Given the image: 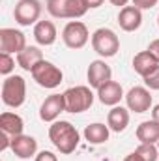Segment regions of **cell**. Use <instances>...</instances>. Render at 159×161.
I'll use <instances>...</instances> for the list:
<instances>
[{
	"label": "cell",
	"mask_w": 159,
	"mask_h": 161,
	"mask_svg": "<svg viewBox=\"0 0 159 161\" xmlns=\"http://www.w3.org/2000/svg\"><path fill=\"white\" fill-rule=\"evenodd\" d=\"M159 68V62L154 58V54L146 49V51H140V53H137L135 54V58H133V69L144 79L146 75H150L154 69H157Z\"/></svg>",
	"instance_id": "cell-16"
},
{
	"label": "cell",
	"mask_w": 159,
	"mask_h": 161,
	"mask_svg": "<svg viewBox=\"0 0 159 161\" xmlns=\"http://www.w3.org/2000/svg\"><path fill=\"white\" fill-rule=\"evenodd\" d=\"M152 120H156L159 124V105H156L154 111H152Z\"/></svg>",
	"instance_id": "cell-33"
},
{
	"label": "cell",
	"mask_w": 159,
	"mask_h": 161,
	"mask_svg": "<svg viewBox=\"0 0 159 161\" xmlns=\"http://www.w3.org/2000/svg\"><path fill=\"white\" fill-rule=\"evenodd\" d=\"M118 25L125 32H135L142 25V11L135 6H125L118 13Z\"/></svg>",
	"instance_id": "cell-14"
},
{
	"label": "cell",
	"mask_w": 159,
	"mask_h": 161,
	"mask_svg": "<svg viewBox=\"0 0 159 161\" xmlns=\"http://www.w3.org/2000/svg\"><path fill=\"white\" fill-rule=\"evenodd\" d=\"M6 148H11V139H9V135L6 131H2L0 133V150L4 152Z\"/></svg>",
	"instance_id": "cell-28"
},
{
	"label": "cell",
	"mask_w": 159,
	"mask_h": 161,
	"mask_svg": "<svg viewBox=\"0 0 159 161\" xmlns=\"http://www.w3.org/2000/svg\"><path fill=\"white\" fill-rule=\"evenodd\" d=\"M144 84H146L150 90H159V68L154 69L150 75L144 77Z\"/></svg>",
	"instance_id": "cell-25"
},
{
	"label": "cell",
	"mask_w": 159,
	"mask_h": 161,
	"mask_svg": "<svg viewBox=\"0 0 159 161\" xmlns=\"http://www.w3.org/2000/svg\"><path fill=\"white\" fill-rule=\"evenodd\" d=\"M47 11L56 19H79L88 8L82 0H47Z\"/></svg>",
	"instance_id": "cell-4"
},
{
	"label": "cell",
	"mask_w": 159,
	"mask_h": 161,
	"mask_svg": "<svg viewBox=\"0 0 159 161\" xmlns=\"http://www.w3.org/2000/svg\"><path fill=\"white\" fill-rule=\"evenodd\" d=\"M43 60V53H41L38 47H32V45H26L19 54H17V64L26 69V71H32L38 64Z\"/></svg>",
	"instance_id": "cell-18"
},
{
	"label": "cell",
	"mask_w": 159,
	"mask_h": 161,
	"mask_svg": "<svg viewBox=\"0 0 159 161\" xmlns=\"http://www.w3.org/2000/svg\"><path fill=\"white\" fill-rule=\"evenodd\" d=\"M82 2L86 4V8H88V9H94V8H99L105 0H82Z\"/></svg>",
	"instance_id": "cell-30"
},
{
	"label": "cell",
	"mask_w": 159,
	"mask_h": 161,
	"mask_svg": "<svg viewBox=\"0 0 159 161\" xmlns=\"http://www.w3.org/2000/svg\"><path fill=\"white\" fill-rule=\"evenodd\" d=\"M112 6H118V8H125V4L129 2V0H109Z\"/></svg>",
	"instance_id": "cell-31"
},
{
	"label": "cell",
	"mask_w": 159,
	"mask_h": 161,
	"mask_svg": "<svg viewBox=\"0 0 159 161\" xmlns=\"http://www.w3.org/2000/svg\"><path fill=\"white\" fill-rule=\"evenodd\" d=\"M15 68V60L11 58V54L8 53H0V73L2 75H9Z\"/></svg>",
	"instance_id": "cell-24"
},
{
	"label": "cell",
	"mask_w": 159,
	"mask_h": 161,
	"mask_svg": "<svg viewBox=\"0 0 159 161\" xmlns=\"http://www.w3.org/2000/svg\"><path fill=\"white\" fill-rule=\"evenodd\" d=\"M64 101H66V113H84L92 107L94 103V94L88 86H71L64 92Z\"/></svg>",
	"instance_id": "cell-2"
},
{
	"label": "cell",
	"mask_w": 159,
	"mask_h": 161,
	"mask_svg": "<svg viewBox=\"0 0 159 161\" xmlns=\"http://www.w3.org/2000/svg\"><path fill=\"white\" fill-rule=\"evenodd\" d=\"M123 161H142V159H140V158H139V156H137V154L133 152V154L125 156V158H123Z\"/></svg>",
	"instance_id": "cell-32"
},
{
	"label": "cell",
	"mask_w": 159,
	"mask_h": 161,
	"mask_svg": "<svg viewBox=\"0 0 159 161\" xmlns=\"http://www.w3.org/2000/svg\"><path fill=\"white\" fill-rule=\"evenodd\" d=\"M112 80V69L109 64H105V60H94L88 66V82L92 88H101L105 82Z\"/></svg>",
	"instance_id": "cell-12"
},
{
	"label": "cell",
	"mask_w": 159,
	"mask_h": 161,
	"mask_svg": "<svg viewBox=\"0 0 159 161\" xmlns=\"http://www.w3.org/2000/svg\"><path fill=\"white\" fill-rule=\"evenodd\" d=\"M11 150L19 159H28L38 152V141L30 135H17L11 137Z\"/></svg>",
	"instance_id": "cell-13"
},
{
	"label": "cell",
	"mask_w": 159,
	"mask_h": 161,
	"mask_svg": "<svg viewBox=\"0 0 159 161\" xmlns=\"http://www.w3.org/2000/svg\"><path fill=\"white\" fill-rule=\"evenodd\" d=\"M88 28L84 23L80 21H69L66 26H64V32H62V40L64 43L69 47V49H82L86 43H88Z\"/></svg>",
	"instance_id": "cell-8"
},
{
	"label": "cell",
	"mask_w": 159,
	"mask_h": 161,
	"mask_svg": "<svg viewBox=\"0 0 159 161\" xmlns=\"http://www.w3.org/2000/svg\"><path fill=\"white\" fill-rule=\"evenodd\" d=\"M41 15V2L40 0H19L15 9H13V17L21 26H30L34 25Z\"/></svg>",
	"instance_id": "cell-7"
},
{
	"label": "cell",
	"mask_w": 159,
	"mask_h": 161,
	"mask_svg": "<svg viewBox=\"0 0 159 161\" xmlns=\"http://www.w3.org/2000/svg\"><path fill=\"white\" fill-rule=\"evenodd\" d=\"M56 26L51 23V21H38L36 26H34V38L36 41L43 45V47H49L56 41Z\"/></svg>",
	"instance_id": "cell-17"
},
{
	"label": "cell",
	"mask_w": 159,
	"mask_h": 161,
	"mask_svg": "<svg viewBox=\"0 0 159 161\" xmlns=\"http://www.w3.org/2000/svg\"><path fill=\"white\" fill-rule=\"evenodd\" d=\"M157 4V0H133V6L139 9H152Z\"/></svg>",
	"instance_id": "cell-26"
},
{
	"label": "cell",
	"mask_w": 159,
	"mask_h": 161,
	"mask_svg": "<svg viewBox=\"0 0 159 161\" xmlns=\"http://www.w3.org/2000/svg\"><path fill=\"white\" fill-rule=\"evenodd\" d=\"M49 139L54 144V148L60 154H73L75 148L79 146V131L75 129L73 124L66 120L54 122L49 127Z\"/></svg>",
	"instance_id": "cell-1"
},
{
	"label": "cell",
	"mask_w": 159,
	"mask_h": 161,
	"mask_svg": "<svg viewBox=\"0 0 159 161\" xmlns=\"http://www.w3.org/2000/svg\"><path fill=\"white\" fill-rule=\"evenodd\" d=\"M0 129L6 131L9 137H17V135H23L25 122L15 113H2L0 114Z\"/></svg>",
	"instance_id": "cell-20"
},
{
	"label": "cell",
	"mask_w": 159,
	"mask_h": 161,
	"mask_svg": "<svg viewBox=\"0 0 159 161\" xmlns=\"http://www.w3.org/2000/svg\"><path fill=\"white\" fill-rule=\"evenodd\" d=\"M34 161H58V158H56L52 152L43 150V152H40V154L36 156V159H34Z\"/></svg>",
	"instance_id": "cell-27"
},
{
	"label": "cell",
	"mask_w": 159,
	"mask_h": 161,
	"mask_svg": "<svg viewBox=\"0 0 159 161\" xmlns=\"http://www.w3.org/2000/svg\"><path fill=\"white\" fill-rule=\"evenodd\" d=\"M135 135L140 141V144H156V142H159V124L156 120L142 122L137 127Z\"/></svg>",
	"instance_id": "cell-19"
},
{
	"label": "cell",
	"mask_w": 159,
	"mask_h": 161,
	"mask_svg": "<svg viewBox=\"0 0 159 161\" xmlns=\"http://www.w3.org/2000/svg\"><path fill=\"white\" fill-rule=\"evenodd\" d=\"M84 139H86L90 144H103V142H107V141H109V125L99 124V122L86 125V129H84Z\"/></svg>",
	"instance_id": "cell-22"
},
{
	"label": "cell",
	"mask_w": 159,
	"mask_h": 161,
	"mask_svg": "<svg viewBox=\"0 0 159 161\" xmlns=\"http://www.w3.org/2000/svg\"><path fill=\"white\" fill-rule=\"evenodd\" d=\"M135 154L142 161H157V158H159V152L156 148V144H140L135 150Z\"/></svg>",
	"instance_id": "cell-23"
},
{
	"label": "cell",
	"mask_w": 159,
	"mask_h": 161,
	"mask_svg": "<svg viewBox=\"0 0 159 161\" xmlns=\"http://www.w3.org/2000/svg\"><path fill=\"white\" fill-rule=\"evenodd\" d=\"M125 103L127 109L133 113H146L152 107V96L144 86H133L125 94Z\"/></svg>",
	"instance_id": "cell-10"
},
{
	"label": "cell",
	"mask_w": 159,
	"mask_h": 161,
	"mask_svg": "<svg viewBox=\"0 0 159 161\" xmlns=\"http://www.w3.org/2000/svg\"><path fill=\"white\" fill-rule=\"evenodd\" d=\"M92 47L99 56L111 58L120 51V40L111 28H97L92 34Z\"/></svg>",
	"instance_id": "cell-5"
},
{
	"label": "cell",
	"mask_w": 159,
	"mask_h": 161,
	"mask_svg": "<svg viewBox=\"0 0 159 161\" xmlns=\"http://www.w3.org/2000/svg\"><path fill=\"white\" fill-rule=\"evenodd\" d=\"M97 97L103 105H111V107H116L120 103V99L123 97V90H122V84L116 80H109L105 82L101 88H97Z\"/></svg>",
	"instance_id": "cell-15"
},
{
	"label": "cell",
	"mask_w": 159,
	"mask_h": 161,
	"mask_svg": "<svg viewBox=\"0 0 159 161\" xmlns=\"http://www.w3.org/2000/svg\"><path fill=\"white\" fill-rule=\"evenodd\" d=\"M66 111V101H64V94H52L49 96L40 107V118L43 122H54L60 113Z\"/></svg>",
	"instance_id": "cell-11"
},
{
	"label": "cell",
	"mask_w": 159,
	"mask_h": 161,
	"mask_svg": "<svg viewBox=\"0 0 159 161\" xmlns=\"http://www.w3.org/2000/svg\"><path fill=\"white\" fill-rule=\"evenodd\" d=\"M26 47V38L21 30L15 28H2L0 30V51L8 54H19Z\"/></svg>",
	"instance_id": "cell-9"
},
{
	"label": "cell",
	"mask_w": 159,
	"mask_h": 161,
	"mask_svg": "<svg viewBox=\"0 0 159 161\" xmlns=\"http://www.w3.org/2000/svg\"><path fill=\"white\" fill-rule=\"evenodd\" d=\"M26 99V82L21 75H9L2 82V101L8 107H21Z\"/></svg>",
	"instance_id": "cell-3"
},
{
	"label": "cell",
	"mask_w": 159,
	"mask_h": 161,
	"mask_svg": "<svg viewBox=\"0 0 159 161\" xmlns=\"http://www.w3.org/2000/svg\"><path fill=\"white\" fill-rule=\"evenodd\" d=\"M30 73H32V79L36 80L41 88H56L64 79L62 69L58 66H54L52 62H47V60H41Z\"/></svg>",
	"instance_id": "cell-6"
},
{
	"label": "cell",
	"mask_w": 159,
	"mask_h": 161,
	"mask_svg": "<svg viewBox=\"0 0 159 161\" xmlns=\"http://www.w3.org/2000/svg\"><path fill=\"white\" fill-rule=\"evenodd\" d=\"M157 26H159V15H157Z\"/></svg>",
	"instance_id": "cell-34"
},
{
	"label": "cell",
	"mask_w": 159,
	"mask_h": 161,
	"mask_svg": "<svg viewBox=\"0 0 159 161\" xmlns=\"http://www.w3.org/2000/svg\"><path fill=\"white\" fill-rule=\"evenodd\" d=\"M107 125H109V129L122 133L129 125V111L123 109V107H118V105L112 107L109 111V116H107Z\"/></svg>",
	"instance_id": "cell-21"
},
{
	"label": "cell",
	"mask_w": 159,
	"mask_h": 161,
	"mask_svg": "<svg viewBox=\"0 0 159 161\" xmlns=\"http://www.w3.org/2000/svg\"><path fill=\"white\" fill-rule=\"evenodd\" d=\"M148 51L154 54V58L159 62V40H154L150 45H148Z\"/></svg>",
	"instance_id": "cell-29"
}]
</instances>
